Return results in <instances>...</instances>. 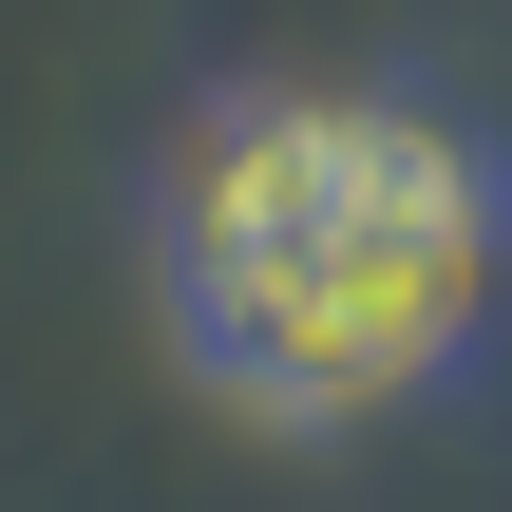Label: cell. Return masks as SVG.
I'll list each match as a JSON object with an SVG mask.
<instances>
[{
	"instance_id": "1",
	"label": "cell",
	"mask_w": 512,
	"mask_h": 512,
	"mask_svg": "<svg viewBox=\"0 0 512 512\" xmlns=\"http://www.w3.org/2000/svg\"><path fill=\"white\" fill-rule=\"evenodd\" d=\"M494 247H512L494 152L437 133V114H399V95H361L323 209H304L285 247L171 285V323H190V361H209L228 399H266V418H380V399H418V380L494 323Z\"/></svg>"
}]
</instances>
